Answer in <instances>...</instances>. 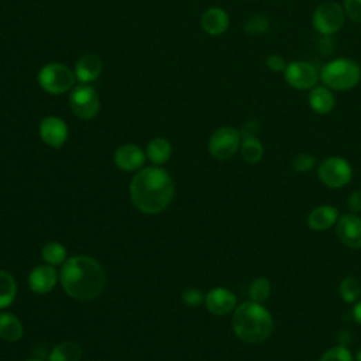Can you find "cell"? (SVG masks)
Listing matches in <instances>:
<instances>
[{"instance_id":"cell-20","label":"cell","mask_w":361,"mask_h":361,"mask_svg":"<svg viewBox=\"0 0 361 361\" xmlns=\"http://www.w3.org/2000/svg\"><path fill=\"white\" fill-rule=\"evenodd\" d=\"M0 338L9 343H14L23 338V326L12 313H0Z\"/></svg>"},{"instance_id":"cell-27","label":"cell","mask_w":361,"mask_h":361,"mask_svg":"<svg viewBox=\"0 0 361 361\" xmlns=\"http://www.w3.org/2000/svg\"><path fill=\"white\" fill-rule=\"evenodd\" d=\"M340 295L346 304L355 302L361 295V285L357 278L346 277L340 284Z\"/></svg>"},{"instance_id":"cell-10","label":"cell","mask_w":361,"mask_h":361,"mask_svg":"<svg viewBox=\"0 0 361 361\" xmlns=\"http://www.w3.org/2000/svg\"><path fill=\"white\" fill-rule=\"evenodd\" d=\"M284 75L288 85L298 90H311L316 86L319 79L315 65L308 61H295L288 64Z\"/></svg>"},{"instance_id":"cell-35","label":"cell","mask_w":361,"mask_h":361,"mask_svg":"<svg viewBox=\"0 0 361 361\" xmlns=\"http://www.w3.org/2000/svg\"><path fill=\"white\" fill-rule=\"evenodd\" d=\"M258 124L254 123V121H250V123H246L244 127L242 128L240 135H242V139L243 137H255V133L258 131Z\"/></svg>"},{"instance_id":"cell-18","label":"cell","mask_w":361,"mask_h":361,"mask_svg":"<svg viewBox=\"0 0 361 361\" xmlns=\"http://www.w3.org/2000/svg\"><path fill=\"white\" fill-rule=\"evenodd\" d=\"M336 99L332 89L327 86H315L309 92V105L318 115H329L335 108Z\"/></svg>"},{"instance_id":"cell-22","label":"cell","mask_w":361,"mask_h":361,"mask_svg":"<svg viewBox=\"0 0 361 361\" xmlns=\"http://www.w3.org/2000/svg\"><path fill=\"white\" fill-rule=\"evenodd\" d=\"M17 293V285L12 274L0 271V309L10 306Z\"/></svg>"},{"instance_id":"cell-7","label":"cell","mask_w":361,"mask_h":361,"mask_svg":"<svg viewBox=\"0 0 361 361\" xmlns=\"http://www.w3.org/2000/svg\"><path fill=\"white\" fill-rule=\"evenodd\" d=\"M320 181L329 188H343L353 177L350 164L342 157H329L322 161L318 170Z\"/></svg>"},{"instance_id":"cell-21","label":"cell","mask_w":361,"mask_h":361,"mask_svg":"<svg viewBox=\"0 0 361 361\" xmlns=\"http://www.w3.org/2000/svg\"><path fill=\"white\" fill-rule=\"evenodd\" d=\"M146 154L151 162L157 164V166H161V164L167 162L170 159L173 154V146L167 139L157 137L148 143Z\"/></svg>"},{"instance_id":"cell-13","label":"cell","mask_w":361,"mask_h":361,"mask_svg":"<svg viewBox=\"0 0 361 361\" xmlns=\"http://www.w3.org/2000/svg\"><path fill=\"white\" fill-rule=\"evenodd\" d=\"M205 304L211 313L223 316L236 308V295L226 288H213L205 297Z\"/></svg>"},{"instance_id":"cell-37","label":"cell","mask_w":361,"mask_h":361,"mask_svg":"<svg viewBox=\"0 0 361 361\" xmlns=\"http://www.w3.org/2000/svg\"><path fill=\"white\" fill-rule=\"evenodd\" d=\"M357 361H361V349H360L358 353H357Z\"/></svg>"},{"instance_id":"cell-16","label":"cell","mask_w":361,"mask_h":361,"mask_svg":"<svg viewBox=\"0 0 361 361\" xmlns=\"http://www.w3.org/2000/svg\"><path fill=\"white\" fill-rule=\"evenodd\" d=\"M102 70H104V64L99 57L95 54H85L77 62L75 77L78 81L84 84H89L101 77Z\"/></svg>"},{"instance_id":"cell-1","label":"cell","mask_w":361,"mask_h":361,"mask_svg":"<svg viewBox=\"0 0 361 361\" xmlns=\"http://www.w3.org/2000/svg\"><path fill=\"white\" fill-rule=\"evenodd\" d=\"M131 201L135 206L147 215H157L166 211L174 199L175 184L168 171L148 167L139 171L130 185Z\"/></svg>"},{"instance_id":"cell-3","label":"cell","mask_w":361,"mask_h":361,"mask_svg":"<svg viewBox=\"0 0 361 361\" xmlns=\"http://www.w3.org/2000/svg\"><path fill=\"white\" fill-rule=\"evenodd\" d=\"M233 331L242 342L258 344L273 335L274 319L261 304L244 302L233 313Z\"/></svg>"},{"instance_id":"cell-34","label":"cell","mask_w":361,"mask_h":361,"mask_svg":"<svg viewBox=\"0 0 361 361\" xmlns=\"http://www.w3.org/2000/svg\"><path fill=\"white\" fill-rule=\"evenodd\" d=\"M347 205L351 209V212H354V213L361 212V191H355L349 196Z\"/></svg>"},{"instance_id":"cell-8","label":"cell","mask_w":361,"mask_h":361,"mask_svg":"<svg viewBox=\"0 0 361 361\" xmlns=\"http://www.w3.org/2000/svg\"><path fill=\"white\" fill-rule=\"evenodd\" d=\"M242 146L240 131L233 127H222L216 130L209 140V153L220 161L232 158Z\"/></svg>"},{"instance_id":"cell-25","label":"cell","mask_w":361,"mask_h":361,"mask_svg":"<svg viewBox=\"0 0 361 361\" xmlns=\"http://www.w3.org/2000/svg\"><path fill=\"white\" fill-rule=\"evenodd\" d=\"M270 293H271V282L264 277L254 280L253 284L250 285V298L253 300V302L257 304L266 302L270 297Z\"/></svg>"},{"instance_id":"cell-32","label":"cell","mask_w":361,"mask_h":361,"mask_svg":"<svg viewBox=\"0 0 361 361\" xmlns=\"http://www.w3.org/2000/svg\"><path fill=\"white\" fill-rule=\"evenodd\" d=\"M344 12L353 21L361 23V0H344Z\"/></svg>"},{"instance_id":"cell-28","label":"cell","mask_w":361,"mask_h":361,"mask_svg":"<svg viewBox=\"0 0 361 361\" xmlns=\"http://www.w3.org/2000/svg\"><path fill=\"white\" fill-rule=\"evenodd\" d=\"M270 28V21L266 16L254 14L244 23V31L248 36H262Z\"/></svg>"},{"instance_id":"cell-33","label":"cell","mask_w":361,"mask_h":361,"mask_svg":"<svg viewBox=\"0 0 361 361\" xmlns=\"http://www.w3.org/2000/svg\"><path fill=\"white\" fill-rule=\"evenodd\" d=\"M266 64H267L269 70H271V71H274V72H284V71L286 70V65H288V64L285 62V59H284L281 55H278V54H271V55H269Z\"/></svg>"},{"instance_id":"cell-30","label":"cell","mask_w":361,"mask_h":361,"mask_svg":"<svg viewBox=\"0 0 361 361\" xmlns=\"http://www.w3.org/2000/svg\"><path fill=\"white\" fill-rule=\"evenodd\" d=\"M316 164V158L312 154H300L292 161V167L298 173H308L311 171Z\"/></svg>"},{"instance_id":"cell-24","label":"cell","mask_w":361,"mask_h":361,"mask_svg":"<svg viewBox=\"0 0 361 361\" xmlns=\"http://www.w3.org/2000/svg\"><path fill=\"white\" fill-rule=\"evenodd\" d=\"M242 155L246 162L257 164L264 154V147L257 137H243L242 140Z\"/></svg>"},{"instance_id":"cell-11","label":"cell","mask_w":361,"mask_h":361,"mask_svg":"<svg viewBox=\"0 0 361 361\" xmlns=\"http://www.w3.org/2000/svg\"><path fill=\"white\" fill-rule=\"evenodd\" d=\"M40 136L47 146L59 148L68 139V126L59 117L48 116L40 123Z\"/></svg>"},{"instance_id":"cell-9","label":"cell","mask_w":361,"mask_h":361,"mask_svg":"<svg viewBox=\"0 0 361 361\" xmlns=\"http://www.w3.org/2000/svg\"><path fill=\"white\" fill-rule=\"evenodd\" d=\"M70 105L72 112L82 120H92L101 109L99 95L92 86H77L70 95Z\"/></svg>"},{"instance_id":"cell-15","label":"cell","mask_w":361,"mask_h":361,"mask_svg":"<svg viewBox=\"0 0 361 361\" xmlns=\"http://www.w3.org/2000/svg\"><path fill=\"white\" fill-rule=\"evenodd\" d=\"M57 271L52 266H37L28 277V285L36 293H48L57 284Z\"/></svg>"},{"instance_id":"cell-12","label":"cell","mask_w":361,"mask_h":361,"mask_svg":"<svg viewBox=\"0 0 361 361\" xmlns=\"http://www.w3.org/2000/svg\"><path fill=\"white\" fill-rule=\"evenodd\" d=\"M336 235L350 248H361V219L355 215H343L338 220Z\"/></svg>"},{"instance_id":"cell-23","label":"cell","mask_w":361,"mask_h":361,"mask_svg":"<svg viewBox=\"0 0 361 361\" xmlns=\"http://www.w3.org/2000/svg\"><path fill=\"white\" fill-rule=\"evenodd\" d=\"M82 357V347L74 342H64L54 347L50 361H79Z\"/></svg>"},{"instance_id":"cell-6","label":"cell","mask_w":361,"mask_h":361,"mask_svg":"<svg viewBox=\"0 0 361 361\" xmlns=\"http://www.w3.org/2000/svg\"><path fill=\"white\" fill-rule=\"evenodd\" d=\"M346 12L335 2H326L316 8L312 16V23L316 31L323 36H333L344 26Z\"/></svg>"},{"instance_id":"cell-17","label":"cell","mask_w":361,"mask_h":361,"mask_svg":"<svg viewBox=\"0 0 361 361\" xmlns=\"http://www.w3.org/2000/svg\"><path fill=\"white\" fill-rule=\"evenodd\" d=\"M228 24H231V17H228V14L220 8L208 9L201 19L202 28L209 36L213 37L223 35L228 28Z\"/></svg>"},{"instance_id":"cell-4","label":"cell","mask_w":361,"mask_h":361,"mask_svg":"<svg viewBox=\"0 0 361 361\" xmlns=\"http://www.w3.org/2000/svg\"><path fill=\"white\" fill-rule=\"evenodd\" d=\"M320 79L324 86L333 90H350L361 81V67L349 58H338L323 65Z\"/></svg>"},{"instance_id":"cell-2","label":"cell","mask_w":361,"mask_h":361,"mask_svg":"<svg viewBox=\"0 0 361 361\" xmlns=\"http://www.w3.org/2000/svg\"><path fill=\"white\" fill-rule=\"evenodd\" d=\"M61 284L71 298L93 301L105 289L106 273L95 258L77 255L62 266Z\"/></svg>"},{"instance_id":"cell-38","label":"cell","mask_w":361,"mask_h":361,"mask_svg":"<svg viewBox=\"0 0 361 361\" xmlns=\"http://www.w3.org/2000/svg\"><path fill=\"white\" fill-rule=\"evenodd\" d=\"M26 361H43V360H39V358H30V360H26Z\"/></svg>"},{"instance_id":"cell-31","label":"cell","mask_w":361,"mask_h":361,"mask_svg":"<svg viewBox=\"0 0 361 361\" xmlns=\"http://www.w3.org/2000/svg\"><path fill=\"white\" fill-rule=\"evenodd\" d=\"M182 300L188 306H199L205 302V295L196 288H189L182 293Z\"/></svg>"},{"instance_id":"cell-19","label":"cell","mask_w":361,"mask_h":361,"mask_svg":"<svg viewBox=\"0 0 361 361\" xmlns=\"http://www.w3.org/2000/svg\"><path fill=\"white\" fill-rule=\"evenodd\" d=\"M339 217V212L335 206L331 205H323L316 209H313L308 217V224L312 231L323 232L326 228L332 227Z\"/></svg>"},{"instance_id":"cell-29","label":"cell","mask_w":361,"mask_h":361,"mask_svg":"<svg viewBox=\"0 0 361 361\" xmlns=\"http://www.w3.org/2000/svg\"><path fill=\"white\" fill-rule=\"evenodd\" d=\"M319 361H353V357L344 346H336L324 351Z\"/></svg>"},{"instance_id":"cell-5","label":"cell","mask_w":361,"mask_h":361,"mask_svg":"<svg viewBox=\"0 0 361 361\" xmlns=\"http://www.w3.org/2000/svg\"><path fill=\"white\" fill-rule=\"evenodd\" d=\"M75 74L64 64H47L39 72L40 86L51 95H61L72 89Z\"/></svg>"},{"instance_id":"cell-14","label":"cell","mask_w":361,"mask_h":361,"mask_svg":"<svg viewBox=\"0 0 361 361\" xmlns=\"http://www.w3.org/2000/svg\"><path fill=\"white\" fill-rule=\"evenodd\" d=\"M146 162V153L136 144H124L115 153V164L123 171H136Z\"/></svg>"},{"instance_id":"cell-36","label":"cell","mask_w":361,"mask_h":361,"mask_svg":"<svg viewBox=\"0 0 361 361\" xmlns=\"http://www.w3.org/2000/svg\"><path fill=\"white\" fill-rule=\"evenodd\" d=\"M353 316H354L355 322L361 324V302H358V304L355 305V308H354V311H353Z\"/></svg>"},{"instance_id":"cell-26","label":"cell","mask_w":361,"mask_h":361,"mask_svg":"<svg viewBox=\"0 0 361 361\" xmlns=\"http://www.w3.org/2000/svg\"><path fill=\"white\" fill-rule=\"evenodd\" d=\"M67 257V250L65 247L57 242L47 243L43 248V258L50 266H59L65 261Z\"/></svg>"}]
</instances>
